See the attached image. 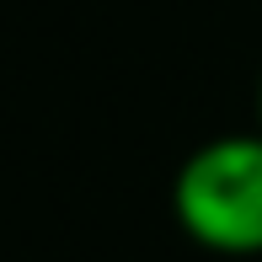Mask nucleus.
Wrapping results in <instances>:
<instances>
[{"mask_svg":"<svg viewBox=\"0 0 262 262\" xmlns=\"http://www.w3.org/2000/svg\"><path fill=\"white\" fill-rule=\"evenodd\" d=\"M182 235L220 257H262V128L214 134L171 177Z\"/></svg>","mask_w":262,"mask_h":262,"instance_id":"nucleus-1","label":"nucleus"},{"mask_svg":"<svg viewBox=\"0 0 262 262\" xmlns=\"http://www.w3.org/2000/svg\"><path fill=\"white\" fill-rule=\"evenodd\" d=\"M257 128H262V75H257Z\"/></svg>","mask_w":262,"mask_h":262,"instance_id":"nucleus-2","label":"nucleus"}]
</instances>
